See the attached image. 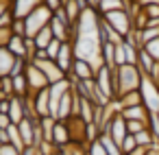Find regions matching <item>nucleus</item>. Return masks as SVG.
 Returning <instances> with one entry per match:
<instances>
[{"label":"nucleus","instance_id":"nucleus-1","mask_svg":"<svg viewBox=\"0 0 159 155\" xmlns=\"http://www.w3.org/2000/svg\"><path fill=\"white\" fill-rule=\"evenodd\" d=\"M113 74H116V81H118V98H120L122 94H126V92L139 90V85H142V72H139L137 66L124 63V66L116 68Z\"/></svg>","mask_w":159,"mask_h":155},{"label":"nucleus","instance_id":"nucleus-2","mask_svg":"<svg viewBox=\"0 0 159 155\" xmlns=\"http://www.w3.org/2000/svg\"><path fill=\"white\" fill-rule=\"evenodd\" d=\"M52 20V11L46 5H39L35 11H31L24 18V26H26V37H35L44 26H48Z\"/></svg>","mask_w":159,"mask_h":155},{"label":"nucleus","instance_id":"nucleus-3","mask_svg":"<svg viewBox=\"0 0 159 155\" xmlns=\"http://www.w3.org/2000/svg\"><path fill=\"white\" fill-rule=\"evenodd\" d=\"M139 94H142V101H144V107L148 109V114H157L159 111V85L150 77H142Z\"/></svg>","mask_w":159,"mask_h":155},{"label":"nucleus","instance_id":"nucleus-4","mask_svg":"<svg viewBox=\"0 0 159 155\" xmlns=\"http://www.w3.org/2000/svg\"><path fill=\"white\" fill-rule=\"evenodd\" d=\"M102 20L113 29V31H118L122 37H126L131 31H133V20L129 18V13H126V9H118V11H109V13H105L102 16Z\"/></svg>","mask_w":159,"mask_h":155},{"label":"nucleus","instance_id":"nucleus-5","mask_svg":"<svg viewBox=\"0 0 159 155\" xmlns=\"http://www.w3.org/2000/svg\"><path fill=\"white\" fill-rule=\"evenodd\" d=\"M24 77H26V83H29V94H37V92H42V90H46L50 85L48 79L44 77V72L35 63H26Z\"/></svg>","mask_w":159,"mask_h":155},{"label":"nucleus","instance_id":"nucleus-6","mask_svg":"<svg viewBox=\"0 0 159 155\" xmlns=\"http://www.w3.org/2000/svg\"><path fill=\"white\" fill-rule=\"evenodd\" d=\"M98 90L102 92V96L107 101H116V87H113V70H109L107 66H102L100 70H96V77H94Z\"/></svg>","mask_w":159,"mask_h":155},{"label":"nucleus","instance_id":"nucleus-7","mask_svg":"<svg viewBox=\"0 0 159 155\" xmlns=\"http://www.w3.org/2000/svg\"><path fill=\"white\" fill-rule=\"evenodd\" d=\"M96 77V70L92 68V63L89 61H85V59H74V66H72V72L68 74V79H70V83L74 85L76 81H92Z\"/></svg>","mask_w":159,"mask_h":155},{"label":"nucleus","instance_id":"nucleus-8","mask_svg":"<svg viewBox=\"0 0 159 155\" xmlns=\"http://www.w3.org/2000/svg\"><path fill=\"white\" fill-rule=\"evenodd\" d=\"M68 124V131H70V142H76V144H87V122L79 116H72L66 120Z\"/></svg>","mask_w":159,"mask_h":155},{"label":"nucleus","instance_id":"nucleus-9","mask_svg":"<svg viewBox=\"0 0 159 155\" xmlns=\"http://www.w3.org/2000/svg\"><path fill=\"white\" fill-rule=\"evenodd\" d=\"M35 66L44 72V77L48 79L50 85H52V83H59V81H63V79H68L66 72L55 63V59H42V61H35Z\"/></svg>","mask_w":159,"mask_h":155},{"label":"nucleus","instance_id":"nucleus-10","mask_svg":"<svg viewBox=\"0 0 159 155\" xmlns=\"http://www.w3.org/2000/svg\"><path fill=\"white\" fill-rule=\"evenodd\" d=\"M74 59H76V55H74V46H72V42H63V44H61V50H59V55H57V59H55V63L66 72V77L72 72Z\"/></svg>","mask_w":159,"mask_h":155},{"label":"nucleus","instance_id":"nucleus-11","mask_svg":"<svg viewBox=\"0 0 159 155\" xmlns=\"http://www.w3.org/2000/svg\"><path fill=\"white\" fill-rule=\"evenodd\" d=\"M39 5H44V0H11V13H13V18H22L24 20Z\"/></svg>","mask_w":159,"mask_h":155},{"label":"nucleus","instance_id":"nucleus-12","mask_svg":"<svg viewBox=\"0 0 159 155\" xmlns=\"http://www.w3.org/2000/svg\"><path fill=\"white\" fill-rule=\"evenodd\" d=\"M118 144H122V140L129 135V131H126V120L122 118V114L118 111L116 116H113V120H111V124H109V131H107Z\"/></svg>","mask_w":159,"mask_h":155},{"label":"nucleus","instance_id":"nucleus-13","mask_svg":"<svg viewBox=\"0 0 159 155\" xmlns=\"http://www.w3.org/2000/svg\"><path fill=\"white\" fill-rule=\"evenodd\" d=\"M9 118L13 124H20L26 116H24V101L22 96H11L9 98Z\"/></svg>","mask_w":159,"mask_h":155},{"label":"nucleus","instance_id":"nucleus-14","mask_svg":"<svg viewBox=\"0 0 159 155\" xmlns=\"http://www.w3.org/2000/svg\"><path fill=\"white\" fill-rule=\"evenodd\" d=\"M52 144L61 151L66 144H70V131H68V124L63 120H57L55 124V131H52Z\"/></svg>","mask_w":159,"mask_h":155},{"label":"nucleus","instance_id":"nucleus-15","mask_svg":"<svg viewBox=\"0 0 159 155\" xmlns=\"http://www.w3.org/2000/svg\"><path fill=\"white\" fill-rule=\"evenodd\" d=\"M7 50H9L13 57H18V59H26V37L11 33V40H9V44H7Z\"/></svg>","mask_w":159,"mask_h":155},{"label":"nucleus","instance_id":"nucleus-16","mask_svg":"<svg viewBox=\"0 0 159 155\" xmlns=\"http://www.w3.org/2000/svg\"><path fill=\"white\" fill-rule=\"evenodd\" d=\"M48 87H50V85H48ZM48 87L42 90V92H37V94H33V96H35V109H37L39 118L50 116V92H48Z\"/></svg>","mask_w":159,"mask_h":155},{"label":"nucleus","instance_id":"nucleus-17","mask_svg":"<svg viewBox=\"0 0 159 155\" xmlns=\"http://www.w3.org/2000/svg\"><path fill=\"white\" fill-rule=\"evenodd\" d=\"M35 124H37V122H33V120H29V118H24V120L18 124L24 146H35Z\"/></svg>","mask_w":159,"mask_h":155},{"label":"nucleus","instance_id":"nucleus-18","mask_svg":"<svg viewBox=\"0 0 159 155\" xmlns=\"http://www.w3.org/2000/svg\"><path fill=\"white\" fill-rule=\"evenodd\" d=\"M120 114H122L124 120H144V122H148V118H150V114H148V109L144 105L124 107V109H120Z\"/></svg>","mask_w":159,"mask_h":155},{"label":"nucleus","instance_id":"nucleus-19","mask_svg":"<svg viewBox=\"0 0 159 155\" xmlns=\"http://www.w3.org/2000/svg\"><path fill=\"white\" fill-rule=\"evenodd\" d=\"M68 118H72V90L61 96L59 109H57V120H63V122H66Z\"/></svg>","mask_w":159,"mask_h":155},{"label":"nucleus","instance_id":"nucleus-20","mask_svg":"<svg viewBox=\"0 0 159 155\" xmlns=\"http://www.w3.org/2000/svg\"><path fill=\"white\" fill-rule=\"evenodd\" d=\"M155 63H157V61L148 55V50H146V48H139V53H137V68H139L142 77H148Z\"/></svg>","mask_w":159,"mask_h":155},{"label":"nucleus","instance_id":"nucleus-21","mask_svg":"<svg viewBox=\"0 0 159 155\" xmlns=\"http://www.w3.org/2000/svg\"><path fill=\"white\" fill-rule=\"evenodd\" d=\"M16 59H18V57H13V55H11L7 48H2V46H0V77H7V74H11V68H13Z\"/></svg>","mask_w":159,"mask_h":155},{"label":"nucleus","instance_id":"nucleus-22","mask_svg":"<svg viewBox=\"0 0 159 155\" xmlns=\"http://www.w3.org/2000/svg\"><path fill=\"white\" fill-rule=\"evenodd\" d=\"M100 57H102V63L109 68V70H116L118 66H116V46L113 44H102L100 46Z\"/></svg>","mask_w":159,"mask_h":155},{"label":"nucleus","instance_id":"nucleus-23","mask_svg":"<svg viewBox=\"0 0 159 155\" xmlns=\"http://www.w3.org/2000/svg\"><path fill=\"white\" fill-rule=\"evenodd\" d=\"M118 105H120V109H124V107H135V105H144V101H142V94H139V90L122 94V96L118 98Z\"/></svg>","mask_w":159,"mask_h":155},{"label":"nucleus","instance_id":"nucleus-24","mask_svg":"<svg viewBox=\"0 0 159 155\" xmlns=\"http://www.w3.org/2000/svg\"><path fill=\"white\" fill-rule=\"evenodd\" d=\"M135 142H137V146L139 148H152V144H157V138L152 135V131L150 129H142L139 133H135Z\"/></svg>","mask_w":159,"mask_h":155},{"label":"nucleus","instance_id":"nucleus-25","mask_svg":"<svg viewBox=\"0 0 159 155\" xmlns=\"http://www.w3.org/2000/svg\"><path fill=\"white\" fill-rule=\"evenodd\" d=\"M118 9H124V0H98L96 2V11L100 16H105L109 11H118Z\"/></svg>","mask_w":159,"mask_h":155},{"label":"nucleus","instance_id":"nucleus-26","mask_svg":"<svg viewBox=\"0 0 159 155\" xmlns=\"http://www.w3.org/2000/svg\"><path fill=\"white\" fill-rule=\"evenodd\" d=\"M100 144L105 146V151H107V155H122V148H120V144L109 135V133H100Z\"/></svg>","mask_w":159,"mask_h":155},{"label":"nucleus","instance_id":"nucleus-27","mask_svg":"<svg viewBox=\"0 0 159 155\" xmlns=\"http://www.w3.org/2000/svg\"><path fill=\"white\" fill-rule=\"evenodd\" d=\"M55 37H52V31H50V26H44L35 37H33V42H35V46L37 48H42V50H46L48 48V44L52 42Z\"/></svg>","mask_w":159,"mask_h":155},{"label":"nucleus","instance_id":"nucleus-28","mask_svg":"<svg viewBox=\"0 0 159 155\" xmlns=\"http://www.w3.org/2000/svg\"><path fill=\"white\" fill-rule=\"evenodd\" d=\"M7 131H9V144H13L18 151H24L26 146H24V142H22V135H20V129H18V124H9L7 127Z\"/></svg>","mask_w":159,"mask_h":155},{"label":"nucleus","instance_id":"nucleus-29","mask_svg":"<svg viewBox=\"0 0 159 155\" xmlns=\"http://www.w3.org/2000/svg\"><path fill=\"white\" fill-rule=\"evenodd\" d=\"M13 79V94L16 96H29V83H26V77L20 74V77H11Z\"/></svg>","mask_w":159,"mask_h":155},{"label":"nucleus","instance_id":"nucleus-30","mask_svg":"<svg viewBox=\"0 0 159 155\" xmlns=\"http://www.w3.org/2000/svg\"><path fill=\"white\" fill-rule=\"evenodd\" d=\"M61 151H63V155H87V144L70 142V144H66Z\"/></svg>","mask_w":159,"mask_h":155},{"label":"nucleus","instance_id":"nucleus-31","mask_svg":"<svg viewBox=\"0 0 159 155\" xmlns=\"http://www.w3.org/2000/svg\"><path fill=\"white\" fill-rule=\"evenodd\" d=\"M122 46H124L126 63H129V66H137V53H139V48H137V46H133V44H129V42H124Z\"/></svg>","mask_w":159,"mask_h":155},{"label":"nucleus","instance_id":"nucleus-32","mask_svg":"<svg viewBox=\"0 0 159 155\" xmlns=\"http://www.w3.org/2000/svg\"><path fill=\"white\" fill-rule=\"evenodd\" d=\"M120 148H122V155H129V153H133L135 148H139V146H137V142H135V135H131V133H129V135L122 140Z\"/></svg>","mask_w":159,"mask_h":155},{"label":"nucleus","instance_id":"nucleus-33","mask_svg":"<svg viewBox=\"0 0 159 155\" xmlns=\"http://www.w3.org/2000/svg\"><path fill=\"white\" fill-rule=\"evenodd\" d=\"M142 129H148V122H144V120H126V131L131 135L139 133Z\"/></svg>","mask_w":159,"mask_h":155},{"label":"nucleus","instance_id":"nucleus-34","mask_svg":"<svg viewBox=\"0 0 159 155\" xmlns=\"http://www.w3.org/2000/svg\"><path fill=\"white\" fill-rule=\"evenodd\" d=\"M0 90H2L7 96H16L13 94V79L7 74V77H0Z\"/></svg>","mask_w":159,"mask_h":155},{"label":"nucleus","instance_id":"nucleus-35","mask_svg":"<svg viewBox=\"0 0 159 155\" xmlns=\"http://www.w3.org/2000/svg\"><path fill=\"white\" fill-rule=\"evenodd\" d=\"M87 155H107V151L100 144V140H94V142L87 144Z\"/></svg>","mask_w":159,"mask_h":155},{"label":"nucleus","instance_id":"nucleus-36","mask_svg":"<svg viewBox=\"0 0 159 155\" xmlns=\"http://www.w3.org/2000/svg\"><path fill=\"white\" fill-rule=\"evenodd\" d=\"M11 33H13V35H22V37H26V26H24V20H22V18H16V20H13V24H11Z\"/></svg>","mask_w":159,"mask_h":155},{"label":"nucleus","instance_id":"nucleus-37","mask_svg":"<svg viewBox=\"0 0 159 155\" xmlns=\"http://www.w3.org/2000/svg\"><path fill=\"white\" fill-rule=\"evenodd\" d=\"M144 48H146V50H148V55L159 63V37H157V40H152V42H148Z\"/></svg>","mask_w":159,"mask_h":155},{"label":"nucleus","instance_id":"nucleus-38","mask_svg":"<svg viewBox=\"0 0 159 155\" xmlns=\"http://www.w3.org/2000/svg\"><path fill=\"white\" fill-rule=\"evenodd\" d=\"M61 44H63V42H59V40H52V42L48 44V48H46L48 59H57V55H59V50H61Z\"/></svg>","mask_w":159,"mask_h":155},{"label":"nucleus","instance_id":"nucleus-39","mask_svg":"<svg viewBox=\"0 0 159 155\" xmlns=\"http://www.w3.org/2000/svg\"><path fill=\"white\" fill-rule=\"evenodd\" d=\"M122 44H124V42H122ZM122 44L116 46V66H118V68L126 63V55H124V46H122Z\"/></svg>","mask_w":159,"mask_h":155},{"label":"nucleus","instance_id":"nucleus-40","mask_svg":"<svg viewBox=\"0 0 159 155\" xmlns=\"http://www.w3.org/2000/svg\"><path fill=\"white\" fill-rule=\"evenodd\" d=\"M0 155H22V151H18L13 144H0Z\"/></svg>","mask_w":159,"mask_h":155},{"label":"nucleus","instance_id":"nucleus-41","mask_svg":"<svg viewBox=\"0 0 159 155\" xmlns=\"http://www.w3.org/2000/svg\"><path fill=\"white\" fill-rule=\"evenodd\" d=\"M9 40H11V29H0V46L7 48Z\"/></svg>","mask_w":159,"mask_h":155},{"label":"nucleus","instance_id":"nucleus-42","mask_svg":"<svg viewBox=\"0 0 159 155\" xmlns=\"http://www.w3.org/2000/svg\"><path fill=\"white\" fill-rule=\"evenodd\" d=\"M44 5L55 13V11H59V9L63 7V0H44Z\"/></svg>","mask_w":159,"mask_h":155},{"label":"nucleus","instance_id":"nucleus-43","mask_svg":"<svg viewBox=\"0 0 159 155\" xmlns=\"http://www.w3.org/2000/svg\"><path fill=\"white\" fill-rule=\"evenodd\" d=\"M7 11H11V0H0V16H5Z\"/></svg>","mask_w":159,"mask_h":155},{"label":"nucleus","instance_id":"nucleus-44","mask_svg":"<svg viewBox=\"0 0 159 155\" xmlns=\"http://www.w3.org/2000/svg\"><path fill=\"white\" fill-rule=\"evenodd\" d=\"M11 124V118H9V114H0V129H7Z\"/></svg>","mask_w":159,"mask_h":155},{"label":"nucleus","instance_id":"nucleus-45","mask_svg":"<svg viewBox=\"0 0 159 155\" xmlns=\"http://www.w3.org/2000/svg\"><path fill=\"white\" fill-rule=\"evenodd\" d=\"M0 144H9V131L0 129Z\"/></svg>","mask_w":159,"mask_h":155},{"label":"nucleus","instance_id":"nucleus-46","mask_svg":"<svg viewBox=\"0 0 159 155\" xmlns=\"http://www.w3.org/2000/svg\"><path fill=\"white\" fill-rule=\"evenodd\" d=\"M0 114H9V98L0 101Z\"/></svg>","mask_w":159,"mask_h":155},{"label":"nucleus","instance_id":"nucleus-47","mask_svg":"<svg viewBox=\"0 0 159 155\" xmlns=\"http://www.w3.org/2000/svg\"><path fill=\"white\" fill-rule=\"evenodd\" d=\"M129 155H146V148H135V151L129 153Z\"/></svg>","mask_w":159,"mask_h":155},{"label":"nucleus","instance_id":"nucleus-48","mask_svg":"<svg viewBox=\"0 0 159 155\" xmlns=\"http://www.w3.org/2000/svg\"><path fill=\"white\" fill-rule=\"evenodd\" d=\"M146 155H159V151H157V148H148Z\"/></svg>","mask_w":159,"mask_h":155},{"label":"nucleus","instance_id":"nucleus-49","mask_svg":"<svg viewBox=\"0 0 159 155\" xmlns=\"http://www.w3.org/2000/svg\"><path fill=\"white\" fill-rule=\"evenodd\" d=\"M55 155H63V151H57V153H55Z\"/></svg>","mask_w":159,"mask_h":155},{"label":"nucleus","instance_id":"nucleus-50","mask_svg":"<svg viewBox=\"0 0 159 155\" xmlns=\"http://www.w3.org/2000/svg\"><path fill=\"white\" fill-rule=\"evenodd\" d=\"M155 116H157V120H159V111H157V114H155Z\"/></svg>","mask_w":159,"mask_h":155},{"label":"nucleus","instance_id":"nucleus-51","mask_svg":"<svg viewBox=\"0 0 159 155\" xmlns=\"http://www.w3.org/2000/svg\"><path fill=\"white\" fill-rule=\"evenodd\" d=\"M124 2H126V0H124Z\"/></svg>","mask_w":159,"mask_h":155}]
</instances>
